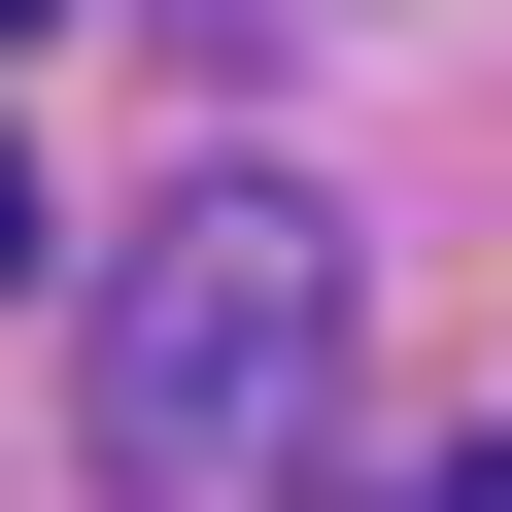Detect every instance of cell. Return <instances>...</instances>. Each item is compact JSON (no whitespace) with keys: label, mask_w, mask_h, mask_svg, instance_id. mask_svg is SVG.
<instances>
[{"label":"cell","mask_w":512,"mask_h":512,"mask_svg":"<svg viewBox=\"0 0 512 512\" xmlns=\"http://www.w3.org/2000/svg\"><path fill=\"white\" fill-rule=\"evenodd\" d=\"M69 376H103V478L137 512H274L376 376V274H342V205L308 171H171L103 274H69Z\"/></svg>","instance_id":"1"},{"label":"cell","mask_w":512,"mask_h":512,"mask_svg":"<svg viewBox=\"0 0 512 512\" xmlns=\"http://www.w3.org/2000/svg\"><path fill=\"white\" fill-rule=\"evenodd\" d=\"M35 239H69V205H35V137H0V308H35Z\"/></svg>","instance_id":"2"},{"label":"cell","mask_w":512,"mask_h":512,"mask_svg":"<svg viewBox=\"0 0 512 512\" xmlns=\"http://www.w3.org/2000/svg\"><path fill=\"white\" fill-rule=\"evenodd\" d=\"M0 35H35V0H0Z\"/></svg>","instance_id":"3"},{"label":"cell","mask_w":512,"mask_h":512,"mask_svg":"<svg viewBox=\"0 0 512 512\" xmlns=\"http://www.w3.org/2000/svg\"><path fill=\"white\" fill-rule=\"evenodd\" d=\"M478 512H512V478H478Z\"/></svg>","instance_id":"4"}]
</instances>
